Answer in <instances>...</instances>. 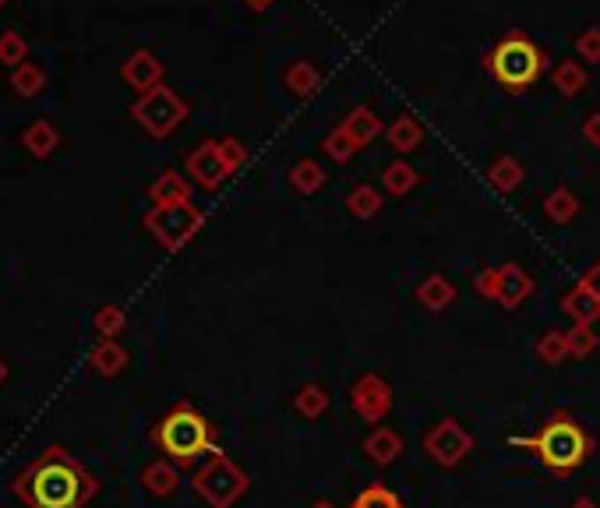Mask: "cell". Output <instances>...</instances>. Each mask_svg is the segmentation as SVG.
<instances>
[{
	"instance_id": "obj_1",
	"label": "cell",
	"mask_w": 600,
	"mask_h": 508,
	"mask_svg": "<svg viewBox=\"0 0 600 508\" xmlns=\"http://www.w3.org/2000/svg\"><path fill=\"white\" fill-rule=\"evenodd\" d=\"M11 491L29 508H82L96 494V480L64 449H46L36 463L25 466Z\"/></svg>"
},
{
	"instance_id": "obj_2",
	"label": "cell",
	"mask_w": 600,
	"mask_h": 508,
	"mask_svg": "<svg viewBox=\"0 0 600 508\" xmlns=\"http://www.w3.org/2000/svg\"><path fill=\"white\" fill-rule=\"evenodd\" d=\"M509 445L533 449L537 459L548 466L551 473L576 470V466L590 456V438H586V431L579 427V420L569 417V413H555L533 438H509Z\"/></svg>"
},
{
	"instance_id": "obj_3",
	"label": "cell",
	"mask_w": 600,
	"mask_h": 508,
	"mask_svg": "<svg viewBox=\"0 0 600 508\" xmlns=\"http://www.w3.org/2000/svg\"><path fill=\"white\" fill-rule=\"evenodd\" d=\"M156 441L159 449L170 459H177V463H191L202 452H216L209 420L191 410V406H177L173 413H166L156 427Z\"/></svg>"
},
{
	"instance_id": "obj_4",
	"label": "cell",
	"mask_w": 600,
	"mask_h": 508,
	"mask_svg": "<svg viewBox=\"0 0 600 508\" xmlns=\"http://www.w3.org/2000/svg\"><path fill=\"white\" fill-rule=\"evenodd\" d=\"M540 64H544L540 50L523 36H509L505 43H498L495 53H491V71H495V78L505 85V89H516V92L537 82Z\"/></svg>"
},
{
	"instance_id": "obj_5",
	"label": "cell",
	"mask_w": 600,
	"mask_h": 508,
	"mask_svg": "<svg viewBox=\"0 0 600 508\" xmlns=\"http://www.w3.org/2000/svg\"><path fill=\"white\" fill-rule=\"evenodd\" d=\"M195 491L202 494L212 508H230L240 494L248 491V477H244V473H240L237 466L223 456V452H216V456H212V463L198 470Z\"/></svg>"
},
{
	"instance_id": "obj_6",
	"label": "cell",
	"mask_w": 600,
	"mask_h": 508,
	"mask_svg": "<svg viewBox=\"0 0 600 508\" xmlns=\"http://www.w3.org/2000/svg\"><path fill=\"white\" fill-rule=\"evenodd\" d=\"M131 113H135V120L149 131L152 138H166L180 120L188 117V106L180 103L166 85H156V89L145 92V96L131 106Z\"/></svg>"
},
{
	"instance_id": "obj_7",
	"label": "cell",
	"mask_w": 600,
	"mask_h": 508,
	"mask_svg": "<svg viewBox=\"0 0 600 508\" xmlns=\"http://www.w3.org/2000/svg\"><path fill=\"white\" fill-rule=\"evenodd\" d=\"M145 226H149V233L159 240V244L177 251L180 244H188V240L195 237V230L202 226V216L191 209V202L156 205V209L145 216Z\"/></svg>"
},
{
	"instance_id": "obj_8",
	"label": "cell",
	"mask_w": 600,
	"mask_h": 508,
	"mask_svg": "<svg viewBox=\"0 0 600 508\" xmlns=\"http://www.w3.org/2000/svg\"><path fill=\"white\" fill-rule=\"evenodd\" d=\"M470 449H473V438L456 424V420H438L435 431L424 434V452H428L438 466H445V470L463 463Z\"/></svg>"
},
{
	"instance_id": "obj_9",
	"label": "cell",
	"mask_w": 600,
	"mask_h": 508,
	"mask_svg": "<svg viewBox=\"0 0 600 508\" xmlns=\"http://www.w3.org/2000/svg\"><path fill=\"white\" fill-rule=\"evenodd\" d=\"M350 403H353V410H357L360 420L378 424V420H385V413L392 410V389L378 378V374H364V378L353 385Z\"/></svg>"
},
{
	"instance_id": "obj_10",
	"label": "cell",
	"mask_w": 600,
	"mask_h": 508,
	"mask_svg": "<svg viewBox=\"0 0 600 508\" xmlns=\"http://www.w3.org/2000/svg\"><path fill=\"white\" fill-rule=\"evenodd\" d=\"M120 75H124V82H128L131 89L152 92L159 85V78H163V64H159V60L152 57L149 50H135L128 60H124Z\"/></svg>"
},
{
	"instance_id": "obj_11",
	"label": "cell",
	"mask_w": 600,
	"mask_h": 508,
	"mask_svg": "<svg viewBox=\"0 0 600 508\" xmlns=\"http://www.w3.org/2000/svg\"><path fill=\"white\" fill-rule=\"evenodd\" d=\"M188 170L202 187H216V184H223V177L230 173V166H226L219 145H202V149H195L188 156Z\"/></svg>"
},
{
	"instance_id": "obj_12",
	"label": "cell",
	"mask_w": 600,
	"mask_h": 508,
	"mask_svg": "<svg viewBox=\"0 0 600 508\" xmlns=\"http://www.w3.org/2000/svg\"><path fill=\"white\" fill-rule=\"evenodd\" d=\"M364 456L378 466H389L403 456V438H399L392 427H375V431L364 438Z\"/></svg>"
},
{
	"instance_id": "obj_13",
	"label": "cell",
	"mask_w": 600,
	"mask_h": 508,
	"mask_svg": "<svg viewBox=\"0 0 600 508\" xmlns=\"http://www.w3.org/2000/svg\"><path fill=\"white\" fill-rule=\"evenodd\" d=\"M89 367L96 374H103V378H113V374H120L128 367V350L120 343H113V339H99L89 353Z\"/></svg>"
},
{
	"instance_id": "obj_14",
	"label": "cell",
	"mask_w": 600,
	"mask_h": 508,
	"mask_svg": "<svg viewBox=\"0 0 600 508\" xmlns=\"http://www.w3.org/2000/svg\"><path fill=\"white\" fill-rule=\"evenodd\" d=\"M530 290H533L530 276H526L519 265H505V269H498V293L495 297L502 300L505 307L523 304V300L530 297Z\"/></svg>"
},
{
	"instance_id": "obj_15",
	"label": "cell",
	"mask_w": 600,
	"mask_h": 508,
	"mask_svg": "<svg viewBox=\"0 0 600 508\" xmlns=\"http://www.w3.org/2000/svg\"><path fill=\"white\" fill-rule=\"evenodd\" d=\"M22 145L32 152L36 159H46L53 149L60 145V131L50 124V120H32L29 127L22 131Z\"/></svg>"
},
{
	"instance_id": "obj_16",
	"label": "cell",
	"mask_w": 600,
	"mask_h": 508,
	"mask_svg": "<svg viewBox=\"0 0 600 508\" xmlns=\"http://www.w3.org/2000/svg\"><path fill=\"white\" fill-rule=\"evenodd\" d=\"M562 307L572 314V318H576V325H593V322L600 318V300H597V293L586 290L583 283H579L576 290H572L569 297L562 300Z\"/></svg>"
},
{
	"instance_id": "obj_17",
	"label": "cell",
	"mask_w": 600,
	"mask_h": 508,
	"mask_svg": "<svg viewBox=\"0 0 600 508\" xmlns=\"http://www.w3.org/2000/svg\"><path fill=\"white\" fill-rule=\"evenodd\" d=\"M11 89L22 99H36L46 89V71L39 64H32V60H25L22 68L11 71Z\"/></svg>"
},
{
	"instance_id": "obj_18",
	"label": "cell",
	"mask_w": 600,
	"mask_h": 508,
	"mask_svg": "<svg viewBox=\"0 0 600 508\" xmlns=\"http://www.w3.org/2000/svg\"><path fill=\"white\" fill-rule=\"evenodd\" d=\"M142 484H145V491L156 494V498H170V494L177 491L180 477H177V470H173L170 463H152V466H145Z\"/></svg>"
},
{
	"instance_id": "obj_19",
	"label": "cell",
	"mask_w": 600,
	"mask_h": 508,
	"mask_svg": "<svg viewBox=\"0 0 600 508\" xmlns=\"http://www.w3.org/2000/svg\"><path fill=\"white\" fill-rule=\"evenodd\" d=\"M149 198L156 205H180V202H188L191 195H188L184 177H177V173H163V177L149 187Z\"/></svg>"
},
{
	"instance_id": "obj_20",
	"label": "cell",
	"mask_w": 600,
	"mask_h": 508,
	"mask_svg": "<svg viewBox=\"0 0 600 508\" xmlns=\"http://www.w3.org/2000/svg\"><path fill=\"white\" fill-rule=\"evenodd\" d=\"M452 297H456V290H452V283H449V279H442V276L424 279V286L417 290V300L428 307V311H445Z\"/></svg>"
},
{
	"instance_id": "obj_21",
	"label": "cell",
	"mask_w": 600,
	"mask_h": 508,
	"mask_svg": "<svg viewBox=\"0 0 600 508\" xmlns=\"http://www.w3.org/2000/svg\"><path fill=\"white\" fill-rule=\"evenodd\" d=\"M25 60H29V43H25L15 29L0 32V64L15 71V68H22Z\"/></svg>"
},
{
	"instance_id": "obj_22",
	"label": "cell",
	"mask_w": 600,
	"mask_h": 508,
	"mask_svg": "<svg viewBox=\"0 0 600 508\" xmlns=\"http://www.w3.org/2000/svg\"><path fill=\"white\" fill-rule=\"evenodd\" d=\"M346 135H350V142L353 145H364L368 138H375V131H378V117L371 110H353V117H350V124L343 127Z\"/></svg>"
},
{
	"instance_id": "obj_23",
	"label": "cell",
	"mask_w": 600,
	"mask_h": 508,
	"mask_svg": "<svg viewBox=\"0 0 600 508\" xmlns=\"http://www.w3.org/2000/svg\"><path fill=\"white\" fill-rule=\"evenodd\" d=\"M537 353H540V360H544V364H562L565 357H572L569 353V336H565V332H548V336L540 339L537 343Z\"/></svg>"
},
{
	"instance_id": "obj_24",
	"label": "cell",
	"mask_w": 600,
	"mask_h": 508,
	"mask_svg": "<svg viewBox=\"0 0 600 508\" xmlns=\"http://www.w3.org/2000/svg\"><path fill=\"white\" fill-rule=\"evenodd\" d=\"M297 410L311 420L322 417V413L329 410V396H325L322 385H304V389L297 392Z\"/></svg>"
},
{
	"instance_id": "obj_25",
	"label": "cell",
	"mask_w": 600,
	"mask_h": 508,
	"mask_svg": "<svg viewBox=\"0 0 600 508\" xmlns=\"http://www.w3.org/2000/svg\"><path fill=\"white\" fill-rule=\"evenodd\" d=\"M350 508H403V501H399L389 487L375 484V487H368V491H360Z\"/></svg>"
},
{
	"instance_id": "obj_26",
	"label": "cell",
	"mask_w": 600,
	"mask_h": 508,
	"mask_svg": "<svg viewBox=\"0 0 600 508\" xmlns=\"http://www.w3.org/2000/svg\"><path fill=\"white\" fill-rule=\"evenodd\" d=\"M325 184V173L318 163H311V159H304V163L293 166V187H300L304 195H311V191H318V187Z\"/></svg>"
},
{
	"instance_id": "obj_27",
	"label": "cell",
	"mask_w": 600,
	"mask_h": 508,
	"mask_svg": "<svg viewBox=\"0 0 600 508\" xmlns=\"http://www.w3.org/2000/svg\"><path fill=\"white\" fill-rule=\"evenodd\" d=\"M92 325H96V332L103 339H113L120 329H124V311H120L117 304H103L96 311V318H92Z\"/></svg>"
},
{
	"instance_id": "obj_28",
	"label": "cell",
	"mask_w": 600,
	"mask_h": 508,
	"mask_svg": "<svg viewBox=\"0 0 600 508\" xmlns=\"http://www.w3.org/2000/svg\"><path fill=\"white\" fill-rule=\"evenodd\" d=\"M350 209L357 212V216H375V212L382 209V198H378L375 187L360 184V187H353V191H350Z\"/></svg>"
},
{
	"instance_id": "obj_29",
	"label": "cell",
	"mask_w": 600,
	"mask_h": 508,
	"mask_svg": "<svg viewBox=\"0 0 600 508\" xmlns=\"http://www.w3.org/2000/svg\"><path fill=\"white\" fill-rule=\"evenodd\" d=\"M491 180H495L498 187H502V191H512V187L519 184V180H523V170H519V163L516 159H498L495 166H491Z\"/></svg>"
},
{
	"instance_id": "obj_30",
	"label": "cell",
	"mask_w": 600,
	"mask_h": 508,
	"mask_svg": "<svg viewBox=\"0 0 600 508\" xmlns=\"http://www.w3.org/2000/svg\"><path fill=\"white\" fill-rule=\"evenodd\" d=\"M579 202L569 195V191H555V195L548 198V216L555 219V223H569L572 216H576Z\"/></svg>"
},
{
	"instance_id": "obj_31",
	"label": "cell",
	"mask_w": 600,
	"mask_h": 508,
	"mask_svg": "<svg viewBox=\"0 0 600 508\" xmlns=\"http://www.w3.org/2000/svg\"><path fill=\"white\" fill-rule=\"evenodd\" d=\"M597 350V336L590 332V325H576L569 332V353L572 357H586V353Z\"/></svg>"
},
{
	"instance_id": "obj_32",
	"label": "cell",
	"mask_w": 600,
	"mask_h": 508,
	"mask_svg": "<svg viewBox=\"0 0 600 508\" xmlns=\"http://www.w3.org/2000/svg\"><path fill=\"white\" fill-rule=\"evenodd\" d=\"M413 170L410 166H403V163H396V166H389V170H385V184H389V191H396V195H406V191H410L413 187Z\"/></svg>"
},
{
	"instance_id": "obj_33",
	"label": "cell",
	"mask_w": 600,
	"mask_h": 508,
	"mask_svg": "<svg viewBox=\"0 0 600 508\" xmlns=\"http://www.w3.org/2000/svg\"><path fill=\"white\" fill-rule=\"evenodd\" d=\"M389 138H392V145L396 149H413L417 145V127H413V120H396L392 124V131H389Z\"/></svg>"
},
{
	"instance_id": "obj_34",
	"label": "cell",
	"mask_w": 600,
	"mask_h": 508,
	"mask_svg": "<svg viewBox=\"0 0 600 508\" xmlns=\"http://www.w3.org/2000/svg\"><path fill=\"white\" fill-rule=\"evenodd\" d=\"M353 149H357V145L350 142V135H346V131H339V135H332V138H329V152H332V156H336V159H346Z\"/></svg>"
},
{
	"instance_id": "obj_35",
	"label": "cell",
	"mask_w": 600,
	"mask_h": 508,
	"mask_svg": "<svg viewBox=\"0 0 600 508\" xmlns=\"http://www.w3.org/2000/svg\"><path fill=\"white\" fill-rule=\"evenodd\" d=\"M219 152H223V159H226V166H230V170H237L240 159H244V152H240V145L233 142V138H226V142H219Z\"/></svg>"
},
{
	"instance_id": "obj_36",
	"label": "cell",
	"mask_w": 600,
	"mask_h": 508,
	"mask_svg": "<svg viewBox=\"0 0 600 508\" xmlns=\"http://www.w3.org/2000/svg\"><path fill=\"white\" fill-rule=\"evenodd\" d=\"M477 290L488 293V297H495L498 293V272H484V276H477Z\"/></svg>"
},
{
	"instance_id": "obj_37",
	"label": "cell",
	"mask_w": 600,
	"mask_h": 508,
	"mask_svg": "<svg viewBox=\"0 0 600 508\" xmlns=\"http://www.w3.org/2000/svg\"><path fill=\"white\" fill-rule=\"evenodd\" d=\"M583 286H586V290H593V293H597V300H600V265H597V269H590V272H586Z\"/></svg>"
},
{
	"instance_id": "obj_38",
	"label": "cell",
	"mask_w": 600,
	"mask_h": 508,
	"mask_svg": "<svg viewBox=\"0 0 600 508\" xmlns=\"http://www.w3.org/2000/svg\"><path fill=\"white\" fill-rule=\"evenodd\" d=\"M586 138H590L593 145H600V117H593L590 124H586Z\"/></svg>"
},
{
	"instance_id": "obj_39",
	"label": "cell",
	"mask_w": 600,
	"mask_h": 508,
	"mask_svg": "<svg viewBox=\"0 0 600 508\" xmlns=\"http://www.w3.org/2000/svg\"><path fill=\"white\" fill-rule=\"evenodd\" d=\"M572 508H597V505H593L590 498H579V501H576V505H572Z\"/></svg>"
},
{
	"instance_id": "obj_40",
	"label": "cell",
	"mask_w": 600,
	"mask_h": 508,
	"mask_svg": "<svg viewBox=\"0 0 600 508\" xmlns=\"http://www.w3.org/2000/svg\"><path fill=\"white\" fill-rule=\"evenodd\" d=\"M4 381H8V364L0 360V385H4Z\"/></svg>"
},
{
	"instance_id": "obj_41",
	"label": "cell",
	"mask_w": 600,
	"mask_h": 508,
	"mask_svg": "<svg viewBox=\"0 0 600 508\" xmlns=\"http://www.w3.org/2000/svg\"><path fill=\"white\" fill-rule=\"evenodd\" d=\"M311 508H336V505H332V501H315Z\"/></svg>"
},
{
	"instance_id": "obj_42",
	"label": "cell",
	"mask_w": 600,
	"mask_h": 508,
	"mask_svg": "<svg viewBox=\"0 0 600 508\" xmlns=\"http://www.w3.org/2000/svg\"><path fill=\"white\" fill-rule=\"evenodd\" d=\"M4 8H8V0H0V11H4Z\"/></svg>"
},
{
	"instance_id": "obj_43",
	"label": "cell",
	"mask_w": 600,
	"mask_h": 508,
	"mask_svg": "<svg viewBox=\"0 0 600 508\" xmlns=\"http://www.w3.org/2000/svg\"><path fill=\"white\" fill-rule=\"evenodd\" d=\"M251 4H269V0H251Z\"/></svg>"
}]
</instances>
